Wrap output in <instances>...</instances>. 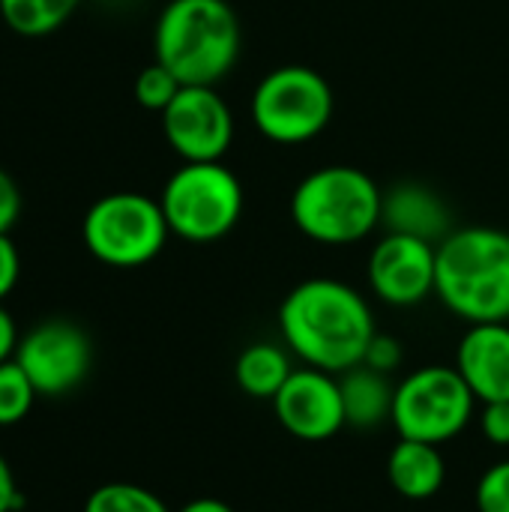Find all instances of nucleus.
Here are the masks:
<instances>
[{
	"label": "nucleus",
	"mask_w": 509,
	"mask_h": 512,
	"mask_svg": "<svg viewBox=\"0 0 509 512\" xmlns=\"http://www.w3.org/2000/svg\"><path fill=\"white\" fill-rule=\"evenodd\" d=\"M279 330L306 366L339 375L363 363L375 318L363 294L339 279H306L279 306Z\"/></svg>",
	"instance_id": "nucleus-1"
},
{
	"label": "nucleus",
	"mask_w": 509,
	"mask_h": 512,
	"mask_svg": "<svg viewBox=\"0 0 509 512\" xmlns=\"http://www.w3.org/2000/svg\"><path fill=\"white\" fill-rule=\"evenodd\" d=\"M240 48L243 27L228 0H168L156 18L153 54L180 84L216 87Z\"/></svg>",
	"instance_id": "nucleus-2"
},
{
	"label": "nucleus",
	"mask_w": 509,
	"mask_h": 512,
	"mask_svg": "<svg viewBox=\"0 0 509 512\" xmlns=\"http://www.w3.org/2000/svg\"><path fill=\"white\" fill-rule=\"evenodd\" d=\"M435 294L468 324L509 321V231L468 225L444 237Z\"/></svg>",
	"instance_id": "nucleus-3"
},
{
	"label": "nucleus",
	"mask_w": 509,
	"mask_h": 512,
	"mask_svg": "<svg viewBox=\"0 0 509 512\" xmlns=\"http://www.w3.org/2000/svg\"><path fill=\"white\" fill-rule=\"evenodd\" d=\"M384 192L354 165H324L291 192V222L321 246H351L381 225Z\"/></svg>",
	"instance_id": "nucleus-4"
},
{
	"label": "nucleus",
	"mask_w": 509,
	"mask_h": 512,
	"mask_svg": "<svg viewBox=\"0 0 509 512\" xmlns=\"http://www.w3.org/2000/svg\"><path fill=\"white\" fill-rule=\"evenodd\" d=\"M165 222L186 243L228 237L246 207L240 177L222 162H183L159 195Z\"/></svg>",
	"instance_id": "nucleus-5"
},
{
	"label": "nucleus",
	"mask_w": 509,
	"mask_h": 512,
	"mask_svg": "<svg viewBox=\"0 0 509 512\" xmlns=\"http://www.w3.org/2000/svg\"><path fill=\"white\" fill-rule=\"evenodd\" d=\"M336 96L330 81L312 66H279L252 93V123L273 144H306L333 120Z\"/></svg>",
	"instance_id": "nucleus-6"
},
{
	"label": "nucleus",
	"mask_w": 509,
	"mask_h": 512,
	"mask_svg": "<svg viewBox=\"0 0 509 512\" xmlns=\"http://www.w3.org/2000/svg\"><path fill=\"white\" fill-rule=\"evenodd\" d=\"M81 237L96 261L132 270L150 264L165 249L171 228L159 198H147L141 192H108L84 213Z\"/></svg>",
	"instance_id": "nucleus-7"
},
{
	"label": "nucleus",
	"mask_w": 509,
	"mask_h": 512,
	"mask_svg": "<svg viewBox=\"0 0 509 512\" xmlns=\"http://www.w3.org/2000/svg\"><path fill=\"white\" fill-rule=\"evenodd\" d=\"M474 405L477 396L456 366H423L396 387L390 423L399 438L438 447L468 429Z\"/></svg>",
	"instance_id": "nucleus-8"
},
{
	"label": "nucleus",
	"mask_w": 509,
	"mask_h": 512,
	"mask_svg": "<svg viewBox=\"0 0 509 512\" xmlns=\"http://www.w3.org/2000/svg\"><path fill=\"white\" fill-rule=\"evenodd\" d=\"M159 117L168 147L183 162H222L234 141V114L216 87L183 84Z\"/></svg>",
	"instance_id": "nucleus-9"
},
{
	"label": "nucleus",
	"mask_w": 509,
	"mask_h": 512,
	"mask_svg": "<svg viewBox=\"0 0 509 512\" xmlns=\"http://www.w3.org/2000/svg\"><path fill=\"white\" fill-rule=\"evenodd\" d=\"M12 360L24 369L39 396H63L87 378L93 345L78 324L45 321L18 339Z\"/></svg>",
	"instance_id": "nucleus-10"
},
{
	"label": "nucleus",
	"mask_w": 509,
	"mask_h": 512,
	"mask_svg": "<svg viewBox=\"0 0 509 512\" xmlns=\"http://www.w3.org/2000/svg\"><path fill=\"white\" fill-rule=\"evenodd\" d=\"M438 246L408 234L381 237L369 255V285L390 306H417L435 294Z\"/></svg>",
	"instance_id": "nucleus-11"
},
{
	"label": "nucleus",
	"mask_w": 509,
	"mask_h": 512,
	"mask_svg": "<svg viewBox=\"0 0 509 512\" xmlns=\"http://www.w3.org/2000/svg\"><path fill=\"white\" fill-rule=\"evenodd\" d=\"M273 411L288 435L309 444L330 441L348 426L339 378L312 366L294 369V375L276 393Z\"/></svg>",
	"instance_id": "nucleus-12"
},
{
	"label": "nucleus",
	"mask_w": 509,
	"mask_h": 512,
	"mask_svg": "<svg viewBox=\"0 0 509 512\" xmlns=\"http://www.w3.org/2000/svg\"><path fill=\"white\" fill-rule=\"evenodd\" d=\"M456 369L477 402H509V321L471 324L459 342Z\"/></svg>",
	"instance_id": "nucleus-13"
},
{
	"label": "nucleus",
	"mask_w": 509,
	"mask_h": 512,
	"mask_svg": "<svg viewBox=\"0 0 509 512\" xmlns=\"http://www.w3.org/2000/svg\"><path fill=\"white\" fill-rule=\"evenodd\" d=\"M381 225H387L390 234L420 237L435 246L456 231L447 201L435 189L414 180L396 183L390 192H384Z\"/></svg>",
	"instance_id": "nucleus-14"
},
{
	"label": "nucleus",
	"mask_w": 509,
	"mask_h": 512,
	"mask_svg": "<svg viewBox=\"0 0 509 512\" xmlns=\"http://www.w3.org/2000/svg\"><path fill=\"white\" fill-rule=\"evenodd\" d=\"M387 477H390V486L402 498L429 501L441 492L447 480V465L435 444L399 438V444L390 450V459H387Z\"/></svg>",
	"instance_id": "nucleus-15"
},
{
	"label": "nucleus",
	"mask_w": 509,
	"mask_h": 512,
	"mask_svg": "<svg viewBox=\"0 0 509 512\" xmlns=\"http://www.w3.org/2000/svg\"><path fill=\"white\" fill-rule=\"evenodd\" d=\"M339 387H342V405H345L348 426L378 429L393 417L396 387L390 384L387 375H381L369 366H354V369L342 372Z\"/></svg>",
	"instance_id": "nucleus-16"
},
{
	"label": "nucleus",
	"mask_w": 509,
	"mask_h": 512,
	"mask_svg": "<svg viewBox=\"0 0 509 512\" xmlns=\"http://www.w3.org/2000/svg\"><path fill=\"white\" fill-rule=\"evenodd\" d=\"M291 375H294V366H291L288 351L270 342H255L243 348L234 366L237 387L252 399H270V402L276 399V393L285 387Z\"/></svg>",
	"instance_id": "nucleus-17"
},
{
	"label": "nucleus",
	"mask_w": 509,
	"mask_h": 512,
	"mask_svg": "<svg viewBox=\"0 0 509 512\" xmlns=\"http://www.w3.org/2000/svg\"><path fill=\"white\" fill-rule=\"evenodd\" d=\"M81 0H0L3 24L18 36H48L60 30Z\"/></svg>",
	"instance_id": "nucleus-18"
},
{
	"label": "nucleus",
	"mask_w": 509,
	"mask_h": 512,
	"mask_svg": "<svg viewBox=\"0 0 509 512\" xmlns=\"http://www.w3.org/2000/svg\"><path fill=\"white\" fill-rule=\"evenodd\" d=\"M84 512H171L165 501L135 483H105L90 492Z\"/></svg>",
	"instance_id": "nucleus-19"
},
{
	"label": "nucleus",
	"mask_w": 509,
	"mask_h": 512,
	"mask_svg": "<svg viewBox=\"0 0 509 512\" xmlns=\"http://www.w3.org/2000/svg\"><path fill=\"white\" fill-rule=\"evenodd\" d=\"M36 396V387L15 360L0 363V426L21 423L30 414Z\"/></svg>",
	"instance_id": "nucleus-20"
},
{
	"label": "nucleus",
	"mask_w": 509,
	"mask_h": 512,
	"mask_svg": "<svg viewBox=\"0 0 509 512\" xmlns=\"http://www.w3.org/2000/svg\"><path fill=\"white\" fill-rule=\"evenodd\" d=\"M180 87H183L180 78L171 69H165L159 60H153L135 78V102L141 108H147V111H159L162 114L174 102V96L180 93Z\"/></svg>",
	"instance_id": "nucleus-21"
},
{
	"label": "nucleus",
	"mask_w": 509,
	"mask_h": 512,
	"mask_svg": "<svg viewBox=\"0 0 509 512\" xmlns=\"http://www.w3.org/2000/svg\"><path fill=\"white\" fill-rule=\"evenodd\" d=\"M477 510L509 512V459L492 465L477 483Z\"/></svg>",
	"instance_id": "nucleus-22"
},
{
	"label": "nucleus",
	"mask_w": 509,
	"mask_h": 512,
	"mask_svg": "<svg viewBox=\"0 0 509 512\" xmlns=\"http://www.w3.org/2000/svg\"><path fill=\"white\" fill-rule=\"evenodd\" d=\"M399 363H402V345L393 336L375 333V339L369 342V351H366L360 366H369V369H375L381 375H390V372L399 369Z\"/></svg>",
	"instance_id": "nucleus-23"
},
{
	"label": "nucleus",
	"mask_w": 509,
	"mask_h": 512,
	"mask_svg": "<svg viewBox=\"0 0 509 512\" xmlns=\"http://www.w3.org/2000/svg\"><path fill=\"white\" fill-rule=\"evenodd\" d=\"M483 435L495 447H509V402H483Z\"/></svg>",
	"instance_id": "nucleus-24"
},
{
	"label": "nucleus",
	"mask_w": 509,
	"mask_h": 512,
	"mask_svg": "<svg viewBox=\"0 0 509 512\" xmlns=\"http://www.w3.org/2000/svg\"><path fill=\"white\" fill-rule=\"evenodd\" d=\"M21 276V255L9 234H0V303L15 291Z\"/></svg>",
	"instance_id": "nucleus-25"
},
{
	"label": "nucleus",
	"mask_w": 509,
	"mask_h": 512,
	"mask_svg": "<svg viewBox=\"0 0 509 512\" xmlns=\"http://www.w3.org/2000/svg\"><path fill=\"white\" fill-rule=\"evenodd\" d=\"M18 216H21V189L15 177L6 168H0V234H9Z\"/></svg>",
	"instance_id": "nucleus-26"
},
{
	"label": "nucleus",
	"mask_w": 509,
	"mask_h": 512,
	"mask_svg": "<svg viewBox=\"0 0 509 512\" xmlns=\"http://www.w3.org/2000/svg\"><path fill=\"white\" fill-rule=\"evenodd\" d=\"M18 507H21V492H18L15 474L9 462L0 456V512H15Z\"/></svg>",
	"instance_id": "nucleus-27"
},
{
	"label": "nucleus",
	"mask_w": 509,
	"mask_h": 512,
	"mask_svg": "<svg viewBox=\"0 0 509 512\" xmlns=\"http://www.w3.org/2000/svg\"><path fill=\"white\" fill-rule=\"evenodd\" d=\"M15 348H18V327H15V318L0 306V363L12 360V357H15Z\"/></svg>",
	"instance_id": "nucleus-28"
},
{
	"label": "nucleus",
	"mask_w": 509,
	"mask_h": 512,
	"mask_svg": "<svg viewBox=\"0 0 509 512\" xmlns=\"http://www.w3.org/2000/svg\"><path fill=\"white\" fill-rule=\"evenodd\" d=\"M177 512H234L225 501H219V498H195V501H189L186 507H180Z\"/></svg>",
	"instance_id": "nucleus-29"
}]
</instances>
